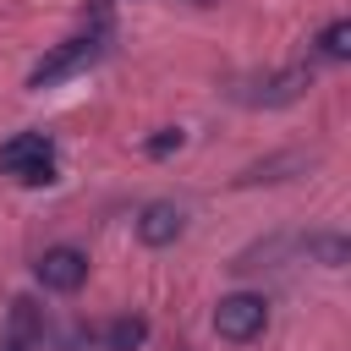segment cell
<instances>
[{"label":"cell","mask_w":351,"mask_h":351,"mask_svg":"<svg viewBox=\"0 0 351 351\" xmlns=\"http://www.w3.org/2000/svg\"><path fill=\"white\" fill-rule=\"evenodd\" d=\"M143 340H148V324L143 318H115L104 329V351H137Z\"/></svg>","instance_id":"obj_8"},{"label":"cell","mask_w":351,"mask_h":351,"mask_svg":"<svg viewBox=\"0 0 351 351\" xmlns=\"http://www.w3.org/2000/svg\"><path fill=\"white\" fill-rule=\"evenodd\" d=\"M99 55H104V38H99V33H88V38H66V44H55V49L27 71V88H55V82L88 71Z\"/></svg>","instance_id":"obj_3"},{"label":"cell","mask_w":351,"mask_h":351,"mask_svg":"<svg viewBox=\"0 0 351 351\" xmlns=\"http://www.w3.org/2000/svg\"><path fill=\"white\" fill-rule=\"evenodd\" d=\"M318 55H324V60H351V22H346V16H335V22L318 33Z\"/></svg>","instance_id":"obj_9"},{"label":"cell","mask_w":351,"mask_h":351,"mask_svg":"<svg viewBox=\"0 0 351 351\" xmlns=\"http://www.w3.org/2000/svg\"><path fill=\"white\" fill-rule=\"evenodd\" d=\"M33 274H38V285L44 291H60V296H71L82 280H88V252L82 247H44L38 252V263H33Z\"/></svg>","instance_id":"obj_4"},{"label":"cell","mask_w":351,"mask_h":351,"mask_svg":"<svg viewBox=\"0 0 351 351\" xmlns=\"http://www.w3.org/2000/svg\"><path fill=\"white\" fill-rule=\"evenodd\" d=\"M307 88H313V71H307V66H285V71H274V77L258 82V88H236V99H241V104L280 110V104H296Z\"/></svg>","instance_id":"obj_5"},{"label":"cell","mask_w":351,"mask_h":351,"mask_svg":"<svg viewBox=\"0 0 351 351\" xmlns=\"http://www.w3.org/2000/svg\"><path fill=\"white\" fill-rule=\"evenodd\" d=\"M0 176H16L22 186L55 181V143L44 132H16L0 143Z\"/></svg>","instance_id":"obj_1"},{"label":"cell","mask_w":351,"mask_h":351,"mask_svg":"<svg viewBox=\"0 0 351 351\" xmlns=\"http://www.w3.org/2000/svg\"><path fill=\"white\" fill-rule=\"evenodd\" d=\"M263 329H269V302H263V296H252V291L219 296V307H214V335H219V340L247 346V340H258Z\"/></svg>","instance_id":"obj_2"},{"label":"cell","mask_w":351,"mask_h":351,"mask_svg":"<svg viewBox=\"0 0 351 351\" xmlns=\"http://www.w3.org/2000/svg\"><path fill=\"white\" fill-rule=\"evenodd\" d=\"M181 230H186V214L176 208V203H143L137 208V241L143 247H170V241H181Z\"/></svg>","instance_id":"obj_6"},{"label":"cell","mask_w":351,"mask_h":351,"mask_svg":"<svg viewBox=\"0 0 351 351\" xmlns=\"http://www.w3.org/2000/svg\"><path fill=\"white\" fill-rule=\"evenodd\" d=\"M181 143H186V137H181V126H165L159 137H148V154H154V159H165V154H170V148H181Z\"/></svg>","instance_id":"obj_10"},{"label":"cell","mask_w":351,"mask_h":351,"mask_svg":"<svg viewBox=\"0 0 351 351\" xmlns=\"http://www.w3.org/2000/svg\"><path fill=\"white\" fill-rule=\"evenodd\" d=\"M307 258L324 263V269H346L351 263V241L340 230H318V236H307Z\"/></svg>","instance_id":"obj_7"}]
</instances>
